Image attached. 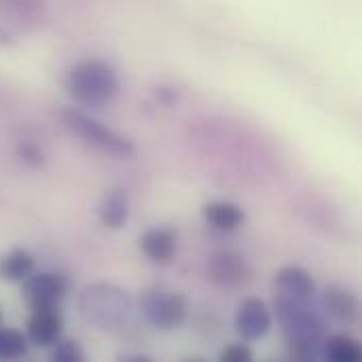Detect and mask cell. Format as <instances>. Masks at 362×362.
<instances>
[{
  "label": "cell",
  "mask_w": 362,
  "mask_h": 362,
  "mask_svg": "<svg viewBox=\"0 0 362 362\" xmlns=\"http://www.w3.org/2000/svg\"><path fill=\"white\" fill-rule=\"evenodd\" d=\"M68 293V280L62 274H32L23 280V299L30 310L57 308Z\"/></svg>",
  "instance_id": "obj_6"
},
{
  "label": "cell",
  "mask_w": 362,
  "mask_h": 362,
  "mask_svg": "<svg viewBox=\"0 0 362 362\" xmlns=\"http://www.w3.org/2000/svg\"><path fill=\"white\" fill-rule=\"evenodd\" d=\"M59 119L70 134H74L87 146H91L100 153H106V155H112L119 159H132L136 155V146L132 140H127L125 136L106 127L104 123H100L91 115L83 112L81 108L64 106L59 110Z\"/></svg>",
  "instance_id": "obj_3"
},
{
  "label": "cell",
  "mask_w": 362,
  "mask_h": 362,
  "mask_svg": "<svg viewBox=\"0 0 362 362\" xmlns=\"http://www.w3.org/2000/svg\"><path fill=\"white\" fill-rule=\"evenodd\" d=\"M28 350V337L17 329L0 327V361H15Z\"/></svg>",
  "instance_id": "obj_17"
},
{
  "label": "cell",
  "mask_w": 362,
  "mask_h": 362,
  "mask_svg": "<svg viewBox=\"0 0 362 362\" xmlns=\"http://www.w3.org/2000/svg\"><path fill=\"white\" fill-rule=\"evenodd\" d=\"M276 286L280 293L299 297V299H310L316 293V282L308 269L301 265H286L276 274Z\"/></svg>",
  "instance_id": "obj_13"
},
{
  "label": "cell",
  "mask_w": 362,
  "mask_h": 362,
  "mask_svg": "<svg viewBox=\"0 0 362 362\" xmlns=\"http://www.w3.org/2000/svg\"><path fill=\"white\" fill-rule=\"evenodd\" d=\"M272 327H274V316L263 299L250 297L242 301L235 314V331L244 341L263 339L272 331Z\"/></svg>",
  "instance_id": "obj_8"
},
{
  "label": "cell",
  "mask_w": 362,
  "mask_h": 362,
  "mask_svg": "<svg viewBox=\"0 0 362 362\" xmlns=\"http://www.w3.org/2000/svg\"><path fill=\"white\" fill-rule=\"evenodd\" d=\"M66 93L83 106H104L121 91L119 74L102 59L76 62L64 78Z\"/></svg>",
  "instance_id": "obj_2"
},
{
  "label": "cell",
  "mask_w": 362,
  "mask_h": 362,
  "mask_svg": "<svg viewBox=\"0 0 362 362\" xmlns=\"http://www.w3.org/2000/svg\"><path fill=\"white\" fill-rule=\"evenodd\" d=\"M55 348H53V352H51V361L55 362H81L85 358V354H83V348L76 344V341H55L53 344Z\"/></svg>",
  "instance_id": "obj_18"
},
{
  "label": "cell",
  "mask_w": 362,
  "mask_h": 362,
  "mask_svg": "<svg viewBox=\"0 0 362 362\" xmlns=\"http://www.w3.org/2000/svg\"><path fill=\"white\" fill-rule=\"evenodd\" d=\"M322 356L331 362H358L362 348L356 339L348 335H331L322 344Z\"/></svg>",
  "instance_id": "obj_16"
},
{
  "label": "cell",
  "mask_w": 362,
  "mask_h": 362,
  "mask_svg": "<svg viewBox=\"0 0 362 362\" xmlns=\"http://www.w3.org/2000/svg\"><path fill=\"white\" fill-rule=\"evenodd\" d=\"M140 248L142 252L157 265H172L176 259V233L168 227H153L146 229L140 238Z\"/></svg>",
  "instance_id": "obj_10"
},
{
  "label": "cell",
  "mask_w": 362,
  "mask_h": 362,
  "mask_svg": "<svg viewBox=\"0 0 362 362\" xmlns=\"http://www.w3.org/2000/svg\"><path fill=\"white\" fill-rule=\"evenodd\" d=\"M98 216L102 225L108 229H121L125 227L129 218V197L123 189H110L104 193L100 206H98Z\"/></svg>",
  "instance_id": "obj_14"
},
{
  "label": "cell",
  "mask_w": 362,
  "mask_h": 362,
  "mask_svg": "<svg viewBox=\"0 0 362 362\" xmlns=\"http://www.w3.org/2000/svg\"><path fill=\"white\" fill-rule=\"evenodd\" d=\"M64 331V318L57 308H38L32 310L25 327V337L30 344L38 348H49L53 346Z\"/></svg>",
  "instance_id": "obj_9"
},
{
  "label": "cell",
  "mask_w": 362,
  "mask_h": 362,
  "mask_svg": "<svg viewBox=\"0 0 362 362\" xmlns=\"http://www.w3.org/2000/svg\"><path fill=\"white\" fill-rule=\"evenodd\" d=\"M218 358L223 362H252L255 352L246 344H231L218 354Z\"/></svg>",
  "instance_id": "obj_19"
},
{
  "label": "cell",
  "mask_w": 362,
  "mask_h": 362,
  "mask_svg": "<svg viewBox=\"0 0 362 362\" xmlns=\"http://www.w3.org/2000/svg\"><path fill=\"white\" fill-rule=\"evenodd\" d=\"M322 308L325 312L341 322V325H350L358 318V299L346 291L344 286H327L325 293H322Z\"/></svg>",
  "instance_id": "obj_11"
},
{
  "label": "cell",
  "mask_w": 362,
  "mask_h": 362,
  "mask_svg": "<svg viewBox=\"0 0 362 362\" xmlns=\"http://www.w3.org/2000/svg\"><path fill=\"white\" fill-rule=\"evenodd\" d=\"M208 278L225 288H240L252 280V267L233 250H218L208 261Z\"/></svg>",
  "instance_id": "obj_7"
},
{
  "label": "cell",
  "mask_w": 362,
  "mask_h": 362,
  "mask_svg": "<svg viewBox=\"0 0 362 362\" xmlns=\"http://www.w3.org/2000/svg\"><path fill=\"white\" fill-rule=\"evenodd\" d=\"M129 310V297L112 284H93L81 297L83 318L100 329H117L127 320Z\"/></svg>",
  "instance_id": "obj_4"
},
{
  "label": "cell",
  "mask_w": 362,
  "mask_h": 362,
  "mask_svg": "<svg viewBox=\"0 0 362 362\" xmlns=\"http://www.w3.org/2000/svg\"><path fill=\"white\" fill-rule=\"evenodd\" d=\"M140 312L151 327L172 331L185 325L189 316V303L180 293L168 291L163 286H153L144 291L140 299Z\"/></svg>",
  "instance_id": "obj_5"
},
{
  "label": "cell",
  "mask_w": 362,
  "mask_h": 362,
  "mask_svg": "<svg viewBox=\"0 0 362 362\" xmlns=\"http://www.w3.org/2000/svg\"><path fill=\"white\" fill-rule=\"evenodd\" d=\"M276 318L284 331L291 356L297 361H316L322 356V344L327 339L325 320L314 314L305 299L278 293L274 297Z\"/></svg>",
  "instance_id": "obj_1"
},
{
  "label": "cell",
  "mask_w": 362,
  "mask_h": 362,
  "mask_svg": "<svg viewBox=\"0 0 362 362\" xmlns=\"http://www.w3.org/2000/svg\"><path fill=\"white\" fill-rule=\"evenodd\" d=\"M34 257L23 248H13L0 257V280L4 282H23L34 274Z\"/></svg>",
  "instance_id": "obj_15"
},
{
  "label": "cell",
  "mask_w": 362,
  "mask_h": 362,
  "mask_svg": "<svg viewBox=\"0 0 362 362\" xmlns=\"http://www.w3.org/2000/svg\"><path fill=\"white\" fill-rule=\"evenodd\" d=\"M2 320H4V318H2V310H0V327H2Z\"/></svg>",
  "instance_id": "obj_21"
},
{
  "label": "cell",
  "mask_w": 362,
  "mask_h": 362,
  "mask_svg": "<svg viewBox=\"0 0 362 362\" xmlns=\"http://www.w3.org/2000/svg\"><path fill=\"white\" fill-rule=\"evenodd\" d=\"M17 153H19V159L25 161L30 168H40V165L45 163L42 151H40L38 146H34V144H21V146L17 148Z\"/></svg>",
  "instance_id": "obj_20"
},
{
  "label": "cell",
  "mask_w": 362,
  "mask_h": 362,
  "mask_svg": "<svg viewBox=\"0 0 362 362\" xmlns=\"http://www.w3.org/2000/svg\"><path fill=\"white\" fill-rule=\"evenodd\" d=\"M204 221L216 231H238L246 223V212L233 202H210L204 206Z\"/></svg>",
  "instance_id": "obj_12"
}]
</instances>
